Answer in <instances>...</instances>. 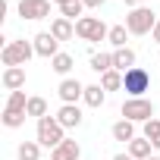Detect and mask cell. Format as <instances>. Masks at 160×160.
<instances>
[{
  "instance_id": "ac0fdd59",
  "label": "cell",
  "mask_w": 160,
  "mask_h": 160,
  "mask_svg": "<svg viewBox=\"0 0 160 160\" xmlns=\"http://www.w3.org/2000/svg\"><path fill=\"white\" fill-rule=\"evenodd\" d=\"M72 66H75V60H72L69 53H63V50H60V53H57V57L50 60V69H53L57 75H66V78H69V72H72Z\"/></svg>"
},
{
  "instance_id": "7402d4cb",
  "label": "cell",
  "mask_w": 160,
  "mask_h": 160,
  "mask_svg": "<svg viewBox=\"0 0 160 160\" xmlns=\"http://www.w3.org/2000/svg\"><path fill=\"white\" fill-rule=\"evenodd\" d=\"M101 88H104V91H119V88H122V72H116V69L104 72V75H101Z\"/></svg>"
},
{
  "instance_id": "52a82bcc",
  "label": "cell",
  "mask_w": 160,
  "mask_h": 160,
  "mask_svg": "<svg viewBox=\"0 0 160 160\" xmlns=\"http://www.w3.org/2000/svg\"><path fill=\"white\" fill-rule=\"evenodd\" d=\"M122 119H129V122H148V119H154V104L148 98H129L122 104Z\"/></svg>"
},
{
  "instance_id": "9c48e42d",
  "label": "cell",
  "mask_w": 160,
  "mask_h": 160,
  "mask_svg": "<svg viewBox=\"0 0 160 160\" xmlns=\"http://www.w3.org/2000/svg\"><path fill=\"white\" fill-rule=\"evenodd\" d=\"M32 44H35V53L44 57V60H53V57L60 53V41H57L50 32H38V35L32 38Z\"/></svg>"
},
{
  "instance_id": "d4e9b609",
  "label": "cell",
  "mask_w": 160,
  "mask_h": 160,
  "mask_svg": "<svg viewBox=\"0 0 160 160\" xmlns=\"http://www.w3.org/2000/svg\"><path fill=\"white\" fill-rule=\"evenodd\" d=\"M126 38H129V28H126V25H113V28H110V35H107V41L113 44V50L126 47Z\"/></svg>"
},
{
  "instance_id": "e0dca14e",
  "label": "cell",
  "mask_w": 160,
  "mask_h": 160,
  "mask_svg": "<svg viewBox=\"0 0 160 160\" xmlns=\"http://www.w3.org/2000/svg\"><path fill=\"white\" fill-rule=\"evenodd\" d=\"M110 132H113V138H116V141H122V144H129L132 138H138V135H135V122H129V119L113 122V129H110Z\"/></svg>"
},
{
  "instance_id": "ba28073f",
  "label": "cell",
  "mask_w": 160,
  "mask_h": 160,
  "mask_svg": "<svg viewBox=\"0 0 160 160\" xmlns=\"http://www.w3.org/2000/svg\"><path fill=\"white\" fill-rule=\"evenodd\" d=\"M50 3L53 0H19V16L28 19V22H38V19H47L50 16Z\"/></svg>"
},
{
  "instance_id": "7a4b0ae2",
  "label": "cell",
  "mask_w": 160,
  "mask_h": 160,
  "mask_svg": "<svg viewBox=\"0 0 160 160\" xmlns=\"http://www.w3.org/2000/svg\"><path fill=\"white\" fill-rule=\"evenodd\" d=\"M35 53V44L25 41V38H16V41H7L3 50H0V60H3V66H25Z\"/></svg>"
},
{
  "instance_id": "8992f818",
  "label": "cell",
  "mask_w": 160,
  "mask_h": 160,
  "mask_svg": "<svg viewBox=\"0 0 160 160\" xmlns=\"http://www.w3.org/2000/svg\"><path fill=\"white\" fill-rule=\"evenodd\" d=\"M75 35L82 38V41H107L110 28L98 16H82V19H75Z\"/></svg>"
},
{
  "instance_id": "603a6c76",
  "label": "cell",
  "mask_w": 160,
  "mask_h": 160,
  "mask_svg": "<svg viewBox=\"0 0 160 160\" xmlns=\"http://www.w3.org/2000/svg\"><path fill=\"white\" fill-rule=\"evenodd\" d=\"M82 13H85V3H82V0H66V3L60 7V16L63 19H82Z\"/></svg>"
},
{
  "instance_id": "5bb4252c",
  "label": "cell",
  "mask_w": 160,
  "mask_h": 160,
  "mask_svg": "<svg viewBox=\"0 0 160 160\" xmlns=\"http://www.w3.org/2000/svg\"><path fill=\"white\" fill-rule=\"evenodd\" d=\"M50 35H53L57 41H72V38H75V25H72V19L57 16V19L50 22Z\"/></svg>"
},
{
  "instance_id": "44dd1931",
  "label": "cell",
  "mask_w": 160,
  "mask_h": 160,
  "mask_svg": "<svg viewBox=\"0 0 160 160\" xmlns=\"http://www.w3.org/2000/svg\"><path fill=\"white\" fill-rule=\"evenodd\" d=\"M91 69H94L98 75L110 72V69H113V53H91Z\"/></svg>"
},
{
  "instance_id": "6da1fadb",
  "label": "cell",
  "mask_w": 160,
  "mask_h": 160,
  "mask_svg": "<svg viewBox=\"0 0 160 160\" xmlns=\"http://www.w3.org/2000/svg\"><path fill=\"white\" fill-rule=\"evenodd\" d=\"M28 98H25V91H10V98H7V104H3V126L7 129H19V126H25V116H28Z\"/></svg>"
},
{
  "instance_id": "9a60e30c",
  "label": "cell",
  "mask_w": 160,
  "mask_h": 160,
  "mask_svg": "<svg viewBox=\"0 0 160 160\" xmlns=\"http://www.w3.org/2000/svg\"><path fill=\"white\" fill-rule=\"evenodd\" d=\"M126 148H129L126 154H129L132 160H148V157H154V154H151V148H154V144H151V141H148L144 135H141V138H132V141H129Z\"/></svg>"
},
{
  "instance_id": "277c9868",
  "label": "cell",
  "mask_w": 160,
  "mask_h": 160,
  "mask_svg": "<svg viewBox=\"0 0 160 160\" xmlns=\"http://www.w3.org/2000/svg\"><path fill=\"white\" fill-rule=\"evenodd\" d=\"M154 25H157V13H154L151 7L129 10V16H126V28H129V35H151Z\"/></svg>"
},
{
  "instance_id": "30bf717a",
  "label": "cell",
  "mask_w": 160,
  "mask_h": 160,
  "mask_svg": "<svg viewBox=\"0 0 160 160\" xmlns=\"http://www.w3.org/2000/svg\"><path fill=\"white\" fill-rule=\"evenodd\" d=\"M57 94H60L63 104H78V101L85 98V85L78 82V78H63L60 88H57Z\"/></svg>"
},
{
  "instance_id": "4316f807",
  "label": "cell",
  "mask_w": 160,
  "mask_h": 160,
  "mask_svg": "<svg viewBox=\"0 0 160 160\" xmlns=\"http://www.w3.org/2000/svg\"><path fill=\"white\" fill-rule=\"evenodd\" d=\"M82 3H85V10H101L107 0H82Z\"/></svg>"
},
{
  "instance_id": "83f0119b",
  "label": "cell",
  "mask_w": 160,
  "mask_h": 160,
  "mask_svg": "<svg viewBox=\"0 0 160 160\" xmlns=\"http://www.w3.org/2000/svg\"><path fill=\"white\" fill-rule=\"evenodd\" d=\"M151 38H154V41L160 44V19H157V25H154V32H151Z\"/></svg>"
},
{
  "instance_id": "f546056e",
  "label": "cell",
  "mask_w": 160,
  "mask_h": 160,
  "mask_svg": "<svg viewBox=\"0 0 160 160\" xmlns=\"http://www.w3.org/2000/svg\"><path fill=\"white\" fill-rule=\"evenodd\" d=\"M113 160H132V157H129V154H116Z\"/></svg>"
},
{
  "instance_id": "7c38bea8",
  "label": "cell",
  "mask_w": 160,
  "mask_h": 160,
  "mask_svg": "<svg viewBox=\"0 0 160 160\" xmlns=\"http://www.w3.org/2000/svg\"><path fill=\"white\" fill-rule=\"evenodd\" d=\"M3 88L7 91H22L25 88V66H7L3 69Z\"/></svg>"
},
{
  "instance_id": "cb8c5ba5",
  "label": "cell",
  "mask_w": 160,
  "mask_h": 160,
  "mask_svg": "<svg viewBox=\"0 0 160 160\" xmlns=\"http://www.w3.org/2000/svg\"><path fill=\"white\" fill-rule=\"evenodd\" d=\"M144 138L154 144V151H160V119H157V116L144 122Z\"/></svg>"
},
{
  "instance_id": "5b68a950",
  "label": "cell",
  "mask_w": 160,
  "mask_h": 160,
  "mask_svg": "<svg viewBox=\"0 0 160 160\" xmlns=\"http://www.w3.org/2000/svg\"><path fill=\"white\" fill-rule=\"evenodd\" d=\"M122 91L129 98H144V91H151V72L141 66H132L129 72H122Z\"/></svg>"
},
{
  "instance_id": "484cf974",
  "label": "cell",
  "mask_w": 160,
  "mask_h": 160,
  "mask_svg": "<svg viewBox=\"0 0 160 160\" xmlns=\"http://www.w3.org/2000/svg\"><path fill=\"white\" fill-rule=\"evenodd\" d=\"M25 110H28V116L41 119V116H47V101L35 94V98H28V107H25Z\"/></svg>"
},
{
  "instance_id": "4dcf8cb0",
  "label": "cell",
  "mask_w": 160,
  "mask_h": 160,
  "mask_svg": "<svg viewBox=\"0 0 160 160\" xmlns=\"http://www.w3.org/2000/svg\"><path fill=\"white\" fill-rule=\"evenodd\" d=\"M53 3H60V7H63V3H66V0H53Z\"/></svg>"
},
{
  "instance_id": "1f68e13d",
  "label": "cell",
  "mask_w": 160,
  "mask_h": 160,
  "mask_svg": "<svg viewBox=\"0 0 160 160\" xmlns=\"http://www.w3.org/2000/svg\"><path fill=\"white\" fill-rule=\"evenodd\" d=\"M148 160H160V157H148Z\"/></svg>"
},
{
  "instance_id": "3957f363",
  "label": "cell",
  "mask_w": 160,
  "mask_h": 160,
  "mask_svg": "<svg viewBox=\"0 0 160 160\" xmlns=\"http://www.w3.org/2000/svg\"><path fill=\"white\" fill-rule=\"evenodd\" d=\"M35 141H38L41 148H50V151H53L57 144H63V141H66V129L60 126V119H57V116H50V113H47V116H41V119H38V138H35Z\"/></svg>"
},
{
  "instance_id": "4fadbf2b",
  "label": "cell",
  "mask_w": 160,
  "mask_h": 160,
  "mask_svg": "<svg viewBox=\"0 0 160 160\" xmlns=\"http://www.w3.org/2000/svg\"><path fill=\"white\" fill-rule=\"evenodd\" d=\"M78 157H82V148H78V141H72V138H66L63 144H57L50 151V160H78Z\"/></svg>"
},
{
  "instance_id": "8fae6325",
  "label": "cell",
  "mask_w": 160,
  "mask_h": 160,
  "mask_svg": "<svg viewBox=\"0 0 160 160\" xmlns=\"http://www.w3.org/2000/svg\"><path fill=\"white\" fill-rule=\"evenodd\" d=\"M57 119L63 129H78L82 126V110H78V104H63L57 110Z\"/></svg>"
},
{
  "instance_id": "f1b7e54d",
  "label": "cell",
  "mask_w": 160,
  "mask_h": 160,
  "mask_svg": "<svg viewBox=\"0 0 160 160\" xmlns=\"http://www.w3.org/2000/svg\"><path fill=\"white\" fill-rule=\"evenodd\" d=\"M126 7H132V10H138V7H141V0H126Z\"/></svg>"
},
{
  "instance_id": "ffe728a7",
  "label": "cell",
  "mask_w": 160,
  "mask_h": 160,
  "mask_svg": "<svg viewBox=\"0 0 160 160\" xmlns=\"http://www.w3.org/2000/svg\"><path fill=\"white\" fill-rule=\"evenodd\" d=\"M16 157L19 160H41V144L38 141H22L16 148Z\"/></svg>"
},
{
  "instance_id": "d6986e66",
  "label": "cell",
  "mask_w": 160,
  "mask_h": 160,
  "mask_svg": "<svg viewBox=\"0 0 160 160\" xmlns=\"http://www.w3.org/2000/svg\"><path fill=\"white\" fill-rule=\"evenodd\" d=\"M82 101H85L88 107H94V110H98V107H104V101H107V91H104L101 85H85V98H82Z\"/></svg>"
},
{
  "instance_id": "2e32d148",
  "label": "cell",
  "mask_w": 160,
  "mask_h": 160,
  "mask_svg": "<svg viewBox=\"0 0 160 160\" xmlns=\"http://www.w3.org/2000/svg\"><path fill=\"white\" fill-rule=\"evenodd\" d=\"M132 66H135V50H132V47L113 50V69H116V72H129Z\"/></svg>"
}]
</instances>
